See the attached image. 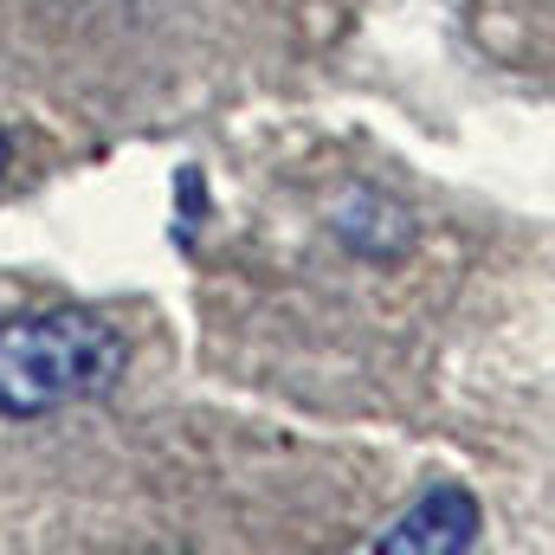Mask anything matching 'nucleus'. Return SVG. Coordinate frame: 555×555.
I'll return each mask as SVG.
<instances>
[{
	"instance_id": "1",
	"label": "nucleus",
	"mask_w": 555,
	"mask_h": 555,
	"mask_svg": "<svg viewBox=\"0 0 555 555\" xmlns=\"http://www.w3.org/2000/svg\"><path fill=\"white\" fill-rule=\"evenodd\" d=\"M124 336L98 310L0 317V420H39L124 382Z\"/></svg>"
},
{
	"instance_id": "2",
	"label": "nucleus",
	"mask_w": 555,
	"mask_h": 555,
	"mask_svg": "<svg viewBox=\"0 0 555 555\" xmlns=\"http://www.w3.org/2000/svg\"><path fill=\"white\" fill-rule=\"evenodd\" d=\"M485 537V511L465 485H433L375 537L382 555H465Z\"/></svg>"
},
{
	"instance_id": "3",
	"label": "nucleus",
	"mask_w": 555,
	"mask_h": 555,
	"mask_svg": "<svg viewBox=\"0 0 555 555\" xmlns=\"http://www.w3.org/2000/svg\"><path fill=\"white\" fill-rule=\"evenodd\" d=\"M330 233H336L356 259L395 266V259H408V246H414V214H408L395 194H382V188H356L349 201H336Z\"/></svg>"
},
{
	"instance_id": "4",
	"label": "nucleus",
	"mask_w": 555,
	"mask_h": 555,
	"mask_svg": "<svg viewBox=\"0 0 555 555\" xmlns=\"http://www.w3.org/2000/svg\"><path fill=\"white\" fill-rule=\"evenodd\" d=\"M175 220H181V246H188L194 227L207 220V181H201V168H175Z\"/></svg>"
},
{
	"instance_id": "5",
	"label": "nucleus",
	"mask_w": 555,
	"mask_h": 555,
	"mask_svg": "<svg viewBox=\"0 0 555 555\" xmlns=\"http://www.w3.org/2000/svg\"><path fill=\"white\" fill-rule=\"evenodd\" d=\"M7 162H13V142H7V130H0V175H7Z\"/></svg>"
}]
</instances>
